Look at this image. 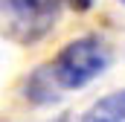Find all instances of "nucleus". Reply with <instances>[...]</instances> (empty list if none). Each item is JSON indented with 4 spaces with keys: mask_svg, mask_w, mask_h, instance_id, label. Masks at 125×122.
Wrapping results in <instances>:
<instances>
[{
    "mask_svg": "<svg viewBox=\"0 0 125 122\" xmlns=\"http://www.w3.org/2000/svg\"><path fill=\"white\" fill-rule=\"evenodd\" d=\"M108 64H111V50L105 47V41L96 35H84V38L70 41L55 55V61L44 70L50 76V87L76 90V87H84L87 81H93L96 76H102Z\"/></svg>",
    "mask_w": 125,
    "mask_h": 122,
    "instance_id": "f257e3e1",
    "label": "nucleus"
},
{
    "mask_svg": "<svg viewBox=\"0 0 125 122\" xmlns=\"http://www.w3.org/2000/svg\"><path fill=\"white\" fill-rule=\"evenodd\" d=\"M61 0H0V32L9 41L35 44L55 26Z\"/></svg>",
    "mask_w": 125,
    "mask_h": 122,
    "instance_id": "f03ea898",
    "label": "nucleus"
},
{
    "mask_svg": "<svg viewBox=\"0 0 125 122\" xmlns=\"http://www.w3.org/2000/svg\"><path fill=\"white\" fill-rule=\"evenodd\" d=\"M82 122H125V90H116L105 99H99L84 113Z\"/></svg>",
    "mask_w": 125,
    "mask_h": 122,
    "instance_id": "7ed1b4c3",
    "label": "nucleus"
},
{
    "mask_svg": "<svg viewBox=\"0 0 125 122\" xmlns=\"http://www.w3.org/2000/svg\"><path fill=\"white\" fill-rule=\"evenodd\" d=\"M67 3H70L76 12H84V9H90V6H93V0H67Z\"/></svg>",
    "mask_w": 125,
    "mask_h": 122,
    "instance_id": "20e7f679",
    "label": "nucleus"
},
{
    "mask_svg": "<svg viewBox=\"0 0 125 122\" xmlns=\"http://www.w3.org/2000/svg\"><path fill=\"white\" fill-rule=\"evenodd\" d=\"M122 3H125V0H122Z\"/></svg>",
    "mask_w": 125,
    "mask_h": 122,
    "instance_id": "39448f33",
    "label": "nucleus"
}]
</instances>
